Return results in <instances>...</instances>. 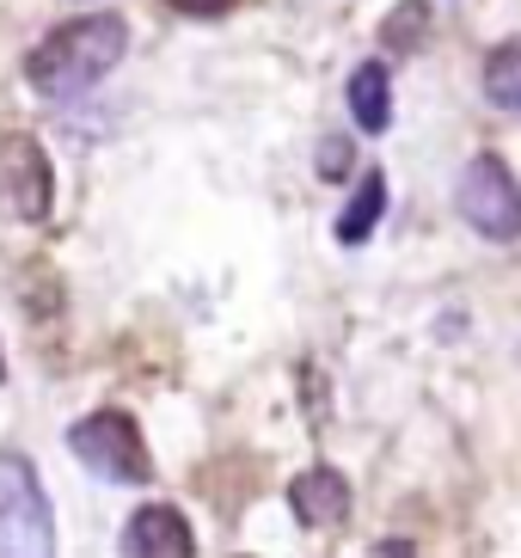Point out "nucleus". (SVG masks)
<instances>
[{
  "label": "nucleus",
  "instance_id": "nucleus-6",
  "mask_svg": "<svg viewBox=\"0 0 521 558\" xmlns=\"http://www.w3.org/2000/svg\"><path fill=\"white\" fill-rule=\"evenodd\" d=\"M123 553L135 558H191L196 541H191V522H184L172 504H147L130 515V527H123Z\"/></svg>",
  "mask_w": 521,
  "mask_h": 558
},
{
  "label": "nucleus",
  "instance_id": "nucleus-9",
  "mask_svg": "<svg viewBox=\"0 0 521 558\" xmlns=\"http://www.w3.org/2000/svg\"><path fill=\"white\" fill-rule=\"evenodd\" d=\"M380 215H387V179H380V172H368V179L356 184L350 209L338 215V240H343V246H362V240L375 233Z\"/></svg>",
  "mask_w": 521,
  "mask_h": 558
},
{
  "label": "nucleus",
  "instance_id": "nucleus-4",
  "mask_svg": "<svg viewBox=\"0 0 521 558\" xmlns=\"http://www.w3.org/2000/svg\"><path fill=\"white\" fill-rule=\"evenodd\" d=\"M455 197H460V215L485 240H516L521 233V184L509 179V166L497 154H473V160L460 166Z\"/></svg>",
  "mask_w": 521,
  "mask_h": 558
},
{
  "label": "nucleus",
  "instance_id": "nucleus-11",
  "mask_svg": "<svg viewBox=\"0 0 521 558\" xmlns=\"http://www.w3.org/2000/svg\"><path fill=\"white\" fill-rule=\"evenodd\" d=\"M424 32H429V7H424V0H405V7L380 25V44H387V50H411Z\"/></svg>",
  "mask_w": 521,
  "mask_h": 558
},
{
  "label": "nucleus",
  "instance_id": "nucleus-8",
  "mask_svg": "<svg viewBox=\"0 0 521 558\" xmlns=\"http://www.w3.org/2000/svg\"><path fill=\"white\" fill-rule=\"evenodd\" d=\"M350 117H356V130L380 135L392 123V81L380 62H362L356 74H350Z\"/></svg>",
  "mask_w": 521,
  "mask_h": 558
},
{
  "label": "nucleus",
  "instance_id": "nucleus-13",
  "mask_svg": "<svg viewBox=\"0 0 521 558\" xmlns=\"http://www.w3.org/2000/svg\"><path fill=\"white\" fill-rule=\"evenodd\" d=\"M172 13H184V19H215V13H228L233 0H166Z\"/></svg>",
  "mask_w": 521,
  "mask_h": 558
},
{
  "label": "nucleus",
  "instance_id": "nucleus-5",
  "mask_svg": "<svg viewBox=\"0 0 521 558\" xmlns=\"http://www.w3.org/2000/svg\"><path fill=\"white\" fill-rule=\"evenodd\" d=\"M56 203V172L37 135H0V215L7 221H44Z\"/></svg>",
  "mask_w": 521,
  "mask_h": 558
},
{
  "label": "nucleus",
  "instance_id": "nucleus-1",
  "mask_svg": "<svg viewBox=\"0 0 521 558\" xmlns=\"http://www.w3.org/2000/svg\"><path fill=\"white\" fill-rule=\"evenodd\" d=\"M123 50H130V25H123V19L117 13H81V19H68V25H56V32L25 56V81H32L49 105H68V99H81V93H93V86L123 62Z\"/></svg>",
  "mask_w": 521,
  "mask_h": 558
},
{
  "label": "nucleus",
  "instance_id": "nucleus-14",
  "mask_svg": "<svg viewBox=\"0 0 521 558\" xmlns=\"http://www.w3.org/2000/svg\"><path fill=\"white\" fill-rule=\"evenodd\" d=\"M0 380H7V356H0Z\"/></svg>",
  "mask_w": 521,
  "mask_h": 558
},
{
  "label": "nucleus",
  "instance_id": "nucleus-10",
  "mask_svg": "<svg viewBox=\"0 0 521 558\" xmlns=\"http://www.w3.org/2000/svg\"><path fill=\"white\" fill-rule=\"evenodd\" d=\"M485 99L504 105V111H521V37L504 44V50H490L485 62Z\"/></svg>",
  "mask_w": 521,
  "mask_h": 558
},
{
  "label": "nucleus",
  "instance_id": "nucleus-12",
  "mask_svg": "<svg viewBox=\"0 0 521 558\" xmlns=\"http://www.w3.org/2000/svg\"><path fill=\"white\" fill-rule=\"evenodd\" d=\"M343 166H350V142L331 135L326 148H319V172H326V179H343Z\"/></svg>",
  "mask_w": 521,
  "mask_h": 558
},
{
  "label": "nucleus",
  "instance_id": "nucleus-3",
  "mask_svg": "<svg viewBox=\"0 0 521 558\" xmlns=\"http://www.w3.org/2000/svg\"><path fill=\"white\" fill-rule=\"evenodd\" d=\"M0 553H56V522L25 454H0Z\"/></svg>",
  "mask_w": 521,
  "mask_h": 558
},
{
  "label": "nucleus",
  "instance_id": "nucleus-7",
  "mask_svg": "<svg viewBox=\"0 0 521 558\" xmlns=\"http://www.w3.org/2000/svg\"><path fill=\"white\" fill-rule=\"evenodd\" d=\"M289 509L301 527H338L350 515V478L338 466H313L289 485Z\"/></svg>",
  "mask_w": 521,
  "mask_h": 558
},
{
  "label": "nucleus",
  "instance_id": "nucleus-2",
  "mask_svg": "<svg viewBox=\"0 0 521 558\" xmlns=\"http://www.w3.org/2000/svg\"><path fill=\"white\" fill-rule=\"evenodd\" d=\"M68 448H74L81 466H93L111 485H147L154 478V454H147L142 424H135L130 411H93V417H81V424L68 429Z\"/></svg>",
  "mask_w": 521,
  "mask_h": 558
}]
</instances>
